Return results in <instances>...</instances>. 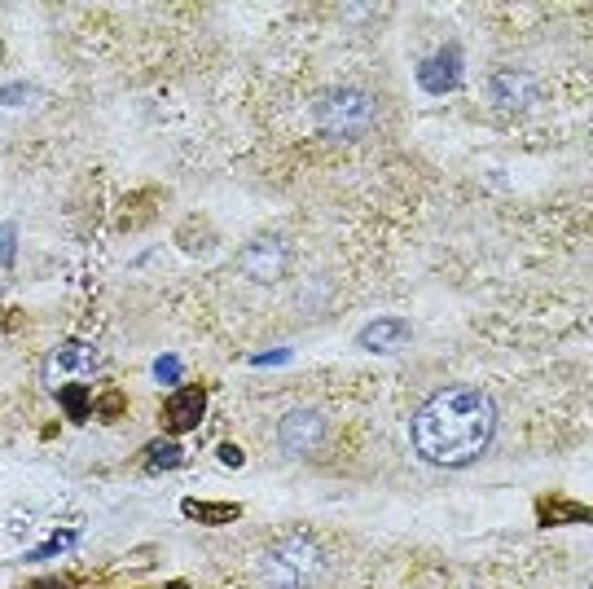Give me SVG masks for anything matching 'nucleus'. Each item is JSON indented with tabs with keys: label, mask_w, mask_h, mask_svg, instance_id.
<instances>
[{
	"label": "nucleus",
	"mask_w": 593,
	"mask_h": 589,
	"mask_svg": "<svg viewBox=\"0 0 593 589\" xmlns=\"http://www.w3.org/2000/svg\"><path fill=\"white\" fill-rule=\"evenodd\" d=\"M496 436V405L479 388H445L414 414V449L431 467H470Z\"/></svg>",
	"instance_id": "obj_1"
},
{
	"label": "nucleus",
	"mask_w": 593,
	"mask_h": 589,
	"mask_svg": "<svg viewBox=\"0 0 593 589\" xmlns=\"http://www.w3.org/2000/svg\"><path fill=\"white\" fill-rule=\"evenodd\" d=\"M330 572H334V559H330L325 541L312 537L308 528L272 537L269 550L260 554L264 589H325L330 585Z\"/></svg>",
	"instance_id": "obj_2"
},
{
	"label": "nucleus",
	"mask_w": 593,
	"mask_h": 589,
	"mask_svg": "<svg viewBox=\"0 0 593 589\" xmlns=\"http://www.w3.org/2000/svg\"><path fill=\"white\" fill-rule=\"evenodd\" d=\"M378 119V101L365 88H330L317 101V123L334 141H361Z\"/></svg>",
	"instance_id": "obj_3"
},
{
	"label": "nucleus",
	"mask_w": 593,
	"mask_h": 589,
	"mask_svg": "<svg viewBox=\"0 0 593 589\" xmlns=\"http://www.w3.org/2000/svg\"><path fill=\"white\" fill-rule=\"evenodd\" d=\"M238 273L260 282V286H272V282H281L291 273V246L281 238H255V243L238 251Z\"/></svg>",
	"instance_id": "obj_4"
},
{
	"label": "nucleus",
	"mask_w": 593,
	"mask_h": 589,
	"mask_svg": "<svg viewBox=\"0 0 593 589\" xmlns=\"http://www.w3.org/2000/svg\"><path fill=\"white\" fill-rule=\"evenodd\" d=\"M325 440V414L322 409H291L277 422V444L291 458H312Z\"/></svg>",
	"instance_id": "obj_5"
},
{
	"label": "nucleus",
	"mask_w": 593,
	"mask_h": 589,
	"mask_svg": "<svg viewBox=\"0 0 593 589\" xmlns=\"http://www.w3.org/2000/svg\"><path fill=\"white\" fill-rule=\"evenodd\" d=\"M488 98H493L496 110L519 115V110H527V106L537 101V79L527 71H496L493 79H488Z\"/></svg>",
	"instance_id": "obj_6"
},
{
	"label": "nucleus",
	"mask_w": 593,
	"mask_h": 589,
	"mask_svg": "<svg viewBox=\"0 0 593 589\" xmlns=\"http://www.w3.org/2000/svg\"><path fill=\"white\" fill-rule=\"evenodd\" d=\"M418 84L426 93H453L462 84V49L457 45H445L435 57H426L418 71Z\"/></svg>",
	"instance_id": "obj_7"
},
{
	"label": "nucleus",
	"mask_w": 593,
	"mask_h": 589,
	"mask_svg": "<svg viewBox=\"0 0 593 589\" xmlns=\"http://www.w3.org/2000/svg\"><path fill=\"white\" fill-rule=\"evenodd\" d=\"M207 414V392L202 388H180V392L163 405V422L168 431H194L198 422Z\"/></svg>",
	"instance_id": "obj_8"
},
{
	"label": "nucleus",
	"mask_w": 593,
	"mask_h": 589,
	"mask_svg": "<svg viewBox=\"0 0 593 589\" xmlns=\"http://www.w3.org/2000/svg\"><path fill=\"white\" fill-rule=\"evenodd\" d=\"M409 339V321H370L361 335H356V344L370 347V352H392V347H400Z\"/></svg>",
	"instance_id": "obj_9"
},
{
	"label": "nucleus",
	"mask_w": 593,
	"mask_h": 589,
	"mask_svg": "<svg viewBox=\"0 0 593 589\" xmlns=\"http://www.w3.org/2000/svg\"><path fill=\"white\" fill-rule=\"evenodd\" d=\"M62 369H97V352L88 344H66L57 347V356H53L49 374H62Z\"/></svg>",
	"instance_id": "obj_10"
},
{
	"label": "nucleus",
	"mask_w": 593,
	"mask_h": 589,
	"mask_svg": "<svg viewBox=\"0 0 593 589\" xmlns=\"http://www.w3.org/2000/svg\"><path fill=\"white\" fill-rule=\"evenodd\" d=\"M185 462V449L176 440H154L146 449V467L149 470H172V467H180Z\"/></svg>",
	"instance_id": "obj_11"
},
{
	"label": "nucleus",
	"mask_w": 593,
	"mask_h": 589,
	"mask_svg": "<svg viewBox=\"0 0 593 589\" xmlns=\"http://www.w3.org/2000/svg\"><path fill=\"white\" fill-rule=\"evenodd\" d=\"M180 511H185L189 519H202V523H229V519L242 515L238 506H207V501H185Z\"/></svg>",
	"instance_id": "obj_12"
},
{
	"label": "nucleus",
	"mask_w": 593,
	"mask_h": 589,
	"mask_svg": "<svg viewBox=\"0 0 593 589\" xmlns=\"http://www.w3.org/2000/svg\"><path fill=\"white\" fill-rule=\"evenodd\" d=\"M57 400H62V409H66L75 422H84V418H88V388H84V383L62 388V392H57Z\"/></svg>",
	"instance_id": "obj_13"
},
{
	"label": "nucleus",
	"mask_w": 593,
	"mask_h": 589,
	"mask_svg": "<svg viewBox=\"0 0 593 589\" xmlns=\"http://www.w3.org/2000/svg\"><path fill=\"white\" fill-rule=\"evenodd\" d=\"M563 515H576V519H589V511H576V506H563V501H541V523H554Z\"/></svg>",
	"instance_id": "obj_14"
},
{
	"label": "nucleus",
	"mask_w": 593,
	"mask_h": 589,
	"mask_svg": "<svg viewBox=\"0 0 593 589\" xmlns=\"http://www.w3.org/2000/svg\"><path fill=\"white\" fill-rule=\"evenodd\" d=\"M154 374H158V378H168V383H172L176 374H180V366H176V356H163V361H158V366H154Z\"/></svg>",
	"instance_id": "obj_15"
},
{
	"label": "nucleus",
	"mask_w": 593,
	"mask_h": 589,
	"mask_svg": "<svg viewBox=\"0 0 593 589\" xmlns=\"http://www.w3.org/2000/svg\"><path fill=\"white\" fill-rule=\"evenodd\" d=\"M119 409H124V400H119V396H110V400H101V414H106V422H110V418L119 414Z\"/></svg>",
	"instance_id": "obj_16"
},
{
	"label": "nucleus",
	"mask_w": 593,
	"mask_h": 589,
	"mask_svg": "<svg viewBox=\"0 0 593 589\" xmlns=\"http://www.w3.org/2000/svg\"><path fill=\"white\" fill-rule=\"evenodd\" d=\"M14 229H0V260H9V255H14Z\"/></svg>",
	"instance_id": "obj_17"
},
{
	"label": "nucleus",
	"mask_w": 593,
	"mask_h": 589,
	"mask_svg": "<svg viewBox=\"0 0 593 589\" xmlns=\"http://www.w3.org/2000/svg\"><path fill=\"white\" fill-rule=\"evenodd\" d=\"M220 458H224V462H229V467H238V462H242V453H238V444H224V449H220Z\"/></svg>",
	"instance_id": "obj_18"
},
{
	"label": "nucleus",
	"mask_w": 593,
	"mask_h": 589,
	"mask_svg": "<svg viewBox=\"0 0 593 589\" xmlns=\"http://www.w3.org/2000/svg\"><path fill=\"white\" fill-rule=\"evenodd\" d=\"M26 589H66L62 581H36V585H26Z\"/></svg>",
	"instance_id": "obj_19"
}]
</instances>
